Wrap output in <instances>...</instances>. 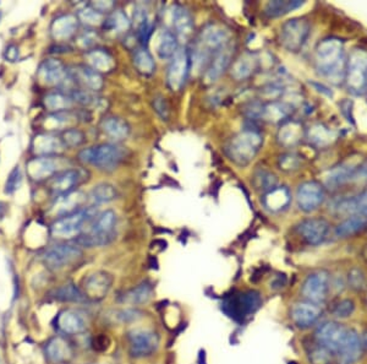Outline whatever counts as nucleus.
<instances>
[{
	"label": "nucleus",
	"mask_w": 367,
	"mask_h": 364,
	"mask_svg": "<svg viewBox=\"0 0 367 364\" xmlns=\"http://www.w3.org/2000/svg\"><path fill=\"white\" fill-rule=\"evenodd\" d=\"M316 340L318 345L336 354L339 364H354L362 354L359 333L336 322L321 324L316 330Z\"/></svg>",
	"instance_id": "obj_1"
},
{
	"label": "nucleus",
	"mask_w": 367,
	"mask_h": 364,
	"mask_svg": "<svg viewBox=\"0 0 367 364\" xmlns=\"http://www.w3.org/2000/svg\"><path fill=\"white\" fill-rule=\"evenodd\" d=\"M315 64L322 78L333 85H339L345 80L347 60L344 44L336 37L321 41L315 51Z\"/></svg>",
	"instance_id": "obj_2"
},
{
	"label": "nucleus",
	"mask_w": 367,
	"mask_h": 364,
	"mask_svg": "<svg viewBox=\"0 0 367 364\" xmlns=\"http://www.w3.org/2000/svg\"><path fill=\"white\" fill-rule=\"evenodd\" d=\"M264 145V136L256 129H244L228 140L224 147L229 160L239 167H246L254 161Z\"/></svg>",
	"instance_id": "obj_3"
},
{
	"label": "nucleus",
	"mask_w": 367,
	"mask_h": 364,
	"mask_svg": "<svg viewBox=\"0 0 367 364\" xmlns=\"http://www.w3.org/2000/svg\"><path fill=\"white\" fill-rule=\"evenodd\" d=\"M117 221V213L113 210H105L99 213L88 226L87 231L75 240V243L85 248L108 245L115 238Z\"/></svg>",
	"instance_id": "obj_4"
},
{
	"label": "nucleus",
	"mask_w": 367,
	"mask_h": 364,
	"mask_svg": "<svg viewBox=\"0 0 367 364\" xmlns=\"http://www.w3.org/2000/svg\"><path fill=\"white\" fill-rule=\"evenodd\" d=\"M97 215L99 213L94 206H88L59 217L51 227L52 235L60 240H76L78 235L83 234V229L89 226Z\"/></svg>",
	"instance_id": "obj_5"
},
{
	"label": "nucleus",
	"mask_w": 367,
	"mask_h": 364,
	"mask_svg": "<svg viewBox=\"0 0 367 364\" xmlns=\"http://www.w3.org/2000/svg\"><path fill=\"white\" fill-rule=\"evenodd\" d=\"M78 158L102 171H114L124 161L125 149L117 144H99L83 149L78 154Z\"/></svg>",
	"instance_id": "obj_6"
},
{
	"label": "nucleus",
	"mask_w": 367,
	"mask_h": 364,
	"mask_svg": "<svg viewBox=\"0 0 367 364\" xmlns=\"http://www.w3.org/2000/svg\"><path fill=\"white\" fill-rule=\"evenodd\" d=\"M37 78L47 86L58 88L64 92H71L75 90L73 81L69 75V69L56 58H48L40 64L37 70Z\"/></svg>",
	"instance_id": "obj_7"
},
{
	"label": "nucleus",
	"mask_w": 367,
	"mask_h": 364,
	"mask_svg": "<svg viewBox=\"0 0 367 364\" xmlns=\"http://www.w3.org/2000/svg\"><path fill=\"white\" fill-rule=\"evenodd\" d=\"M311 33V25L304 17L285 21L280 27V44L289 52L298 53L305 46Z\"/></svg>",
	"instance_id": "obj_8"
},
{
	"label": "nucleus",
	"mask_w": 367,
	"mask_h": 364,
	"mask_svg": "<svg viewBox=\"0 0 367 364\" xmlns=\"http://www.w3.org/2000/svg\"><path fill=\"white\" fill-rule=\"evenodd\" d=\"M348 89L354 94H362L366 91L367 52L354 49L348 59L345 70Z\"/></svg>",
	"instance_id": "obj_9"
},
{
	"label": "nucleus",
	"mask_w": 367,
	"mask_h": 364,
	"mask_svg": "<svg viewBox=\"0 0 367 364\" xmlns=\"http://www.w3.org/2000/svg\"><path fill=\"white\" fill-rule=\"evenodd\" d=\"M232 42V31L227 26L219 24H208L202 28L195 47L212 57L214 53Z\"/></svg>",
	"instance_id": "obj_10"
},
{
	"label": "nucleus",
	"mask_w": 367,
	"mask_h": 364,
	"mask_svg": "<svg viewBox=\"0 0 367 364\" xmlns=\"http://www.w3.org/2000/svg\"><path fill=\"white\" fill-rule=\"evenodd\" d=\"M67 161L59 156H38L27 162V174L35 182L52 179L58 173L67 169Z\"/></svg>",
	"instance_id": "obj_11"
},
{
	"label": "nucleus",
	"mask_w": 367,
	"mask_h": 364,
	"mask_svg": "<svg viewBox=\"0 0 367 364\" xmlns=\"http://www.w3.org/2000/svg\"><path fill=\"white\" fill-rule=\"evenodd\" d=\"M88 173L80 168H67L49 182V192L54 198H62L67 194L76 192V188L80 187L83 182L87 181Z\"/></svg>",
	"instance_id": "obj_12"
},
{
	"label": "nucleus",
	"mask_w": 367,
	"mask_h": 364,
	"mask_svg": "<svg viewBox=\"0 0 367 364\" xmlns=\"http://www.w3.org/2000/svg\"><path fill=\"white\" fill-rule=\"evenodd\" d=\"M261 304L262 299L259 292L248 291L228 299L223 309L235 320H244L245 317L254 314L261 307Z\"/></svg>",
	"instance_id": "obj_13"
},
{
	"label": "nucleus",
	"mask_w": 367,
	"mask_h": 364,
	"mask_svg": "<svg viewBox=\"0 0 367 364\" xmlns=\"http://www.w3.org/2000/svg\"><path fill=\"white\" fill-rule=\"evenodd\" d=\"M83 256V250L78 245H53L43 255V263L53 271L62 270L67 266L76 263Z\"/></svg>",
	"instance_id": "obj_14"
},
{
	"label": "nucleus",
	"mask_w": 367,
	"mask_h": 364,
	"mask_svg": "<svg viewBox=\"0 0 367 364\" xmlns=\"http://www.w3.org/2000/svg\"><path fill=\"white\" fill-rule=\"evenodd\" d=\"M191 72V58L187 49H179L167 72V85L171 91H180L187 83L189 74Z\"/></svg>",
	"instance_id": "obj_15"
},
{
	"label": "nucleus",
	"mask_w": 367,
	"mask_h": 364,
	"mask_svg": "<svg viewBox=\"0 0 367 364\" xmlns=\"http://www.w3.org/2000/svg\"><path fill=\"white\" fill-rule=\"evenodd\" d=\"M234 53H235V44L233 42L214 53L203 73V83L206 85L217 83L223 74L232 67Z\"/></svg>",
	"instance_id": "obj_16"
},
{
	"label": "nucleus",
	"mask_w": 367,
	"mask_h": 364,
	"mask_svg": "<svg viewBox=\"0 0 367 364\" xmlns=\"http://www.w3.org/2000/svg\"><path fill=\"white\" fill-rule=\"evenodd\" d=\"M130 354L136 358L151 356L160 346L158 335L148 329H135L129 333Z\"/></svg>",
	"instance_id": "obj_17"
},
{
	"label": "nucleus",
	"mask_w": 367,
	"mask_h": 364,
	"mask_svg": "<svg viewBox=\"0 0 367 364\" xmlns=\"http://www.w3.org/2000/svg\"><path fill=\"white\" fill-rule=\"evenodd\" d=\"M330 291V274L325 270L316 271L307 276L301 293L309 302L314 304L326 301L327 295Z\"/></svg>",
	"instance_id": "obj_18"
},
{
	"label": "nucleus",
	"mask_w": 367,
	"mask_h": 364,
	"mask_svg": "<svg viewBox=\"0 0 367 364\" xmlns=\"http://www.w3.org/2000/svg\"><path fill=\"white\" fill-rule=\"evenodd\" d=\"M67 69L75 90H86L89 92L97 94L103 89V75L89 68L88 65H74L71 68Z\"/></svg>",
	"instance_id": "obj_19"
},
{
	"label": "nucleus",
	"mask_w": 367,
	"mask_h": 364,
	"mask_svg": "<svg viewBox=\"0 0 367 364\" xmlns=\"http://www.w3.org/2000/svg\"><path fill=\"white\" fill-rule=\"evenodd\" d=\"M325 200V189L315 181L301 183L296 190L298 206L304 213H312L320 208Z\"/></svg>",
	"instance_id": "obj_20"
},
{
	"label": "nucleus",
	"mask_w": 367,
	"mask_h": 364,
	"mask_svg": "<svg viewBox=\"0 0 367 364\" xmlns=\"http://www.w3.org/2000/svg\"><path fill=\"white\" fill-rule=\"evenodd\" d=\"M113 276L105 271H96L88 275L83 281V295L86 299L101 301L108 295L109 290L113 285Z\"/></svg>",
	"instance_id": "obj_21"
},
{
	"label": "nucleus",
	"mask_w": 367,
	"mask_h": 364,
	"mask_svg": "<svg viewBox=\"0 0 367 364\" xmlns=\"http://www.w3.org/2000/svg\"><path fill=\"white\" fill-rule=\"evenodd\" d=\"M296 229L309 245H320L330 232V224L325 219H307L299 224Z\"/></svg>",
	"instance_id": "obj_22"
},
{
	"label": "nucleus",
	"mask_w": 367,
	"mask_h": 364,
	"mask_svg": "<svg viewBox=\"0 0 367 364\" xmlns=\"http://www.w3.org/2000/svg\"><path fill=\"white\" fill-rule=\"evenodd\" d=\"M359 165L360 163L347 161L333 167L325 176L326 187L331 190H336L338 188L343 187L344 184L352 182Z\"/></svg>",
	"instance_id": "obj_23"
},
{
	"label": "nucleus",
	"mask_w": 367,
	"mask_h": 364,
	"mask_svg": "<svg viewBox=\"0 0 367 364\" xmlns=\"http://www.w3.org/2000/svg\"><path fill=\"white\" fill-rule=\"evenodd\" d=\"M78 16L73 14H62L53 20L51 35L58 42L69 41L78 30Z\"/></svg>",
	"instance_id": "obj_24"
},
{
	"label": "nucleus",
	"mask_w": 367,
	"mask_h": 364,
	"mask_svg": "<svg viewBox=\"0 0 367 364\" xmlns=\"http://www.w3.org/2000/svg\"><path fill=\"white\" fill-rule=\"evenodd\" d=\"M57 326L62 333L78 335L87 329V320L83 313L67 309L58 315Z\"/></svg>",
	"instance_id": "obj_25"
},
{
	"label": "nucleus",
	"mask_w": 367,
	"mask_h": 364,
	"mask_svg": "<svg viewBox=\"0 0 367 364\" xmlns=\"http://www.w3.org/2000/svg\"><path fill=\"white\" fill-rule=\"evenodd\" d=\"M32 149L38 156H59L67 146L62 138L53 134H38L32 141Z\"/></svg>",
	"instance_id": "obj_26"
},
{
	"label": "nucleus",
	"mask_w": 367,
	"mask_h": 364,
	"mask_svg": "<svg viewBox=\"0 0 367 364\" xmlns=\"http://www.w3.org/2000/svg\"><path fill=\"white\" fill-rule=\"evenodd\" d=\"M171 26L176 37L189 38L194 31V19L191 13L185 6L176 4L171 11Z\"/></svg>",
	"instance_id": "obj_27"
},
{
	"label": "nucleus",
	"mask_w": 367,
	"mask_h": 364,
	"mask_svg": "<svg viewBox=\"0 0 367 364\" xmlns=\"http://www.w3.org/2000/svg\"><path fill=\"white\" fill-rule=\"evenodd\" d=\"M306 135L304 125L298 120H287L280 125L277 133V141L283 147H294L298 145L302 138Z\"/></svg>",
	"instance_id": "obj_28"
},
{
	"label": "nucleus",
	"mask_w": 367,
	"mask_h": 364,
	"mask_svg": "<svg viewBox=\"0 0 367 364\" xmlns=\"http://www.w3.org/2000/svg\"><path fill=\"white\" fill-rule=\"evenodd\" d=\"M259 67V58L254 53H244L232 64L230 74L235 80L243 81L251 78Z\"/></svg>",
	"instance_id": "obj_29"
},
{
	"label": "nucleus",
	"mask_w": 367,
	"mask_h": 364,
	"mask_svg": "<svg viewBox=\"0 0 367 364\" xmlns=\"http://www.w3.org/2000/svg\"><path fill=\"white\" fill-rule=\"evenodd\" d=\"M321 309L317 304L311 302H302L295 304L291 309V317L299 328H309L318 320Z\"/></svg>",
	"instance_id": "obj_30"
},
{
	"label": "nucleus",
	"mask_w": 367,
	"mask_h": 364,
	"mask_svg": "<svg viewBox=\"0 0 367 364\" xmlns=\"http://www.w3.org/2000/svg\"><path fill=\"white\" fill-rule=\"evenodd\" d=\"M86 62L89 68L99 74L110 73L115 68V59L113 56L103 48H94L85 54Z\"/></svg>",
	"instance_id": "obj_31"
},
{
	"label": "nucleus",
	"mask_w": 367,
	"mask_h": 364,
	"mask_svg": "<svg viewBox=\"0 0 367 364\" xmlns=\"http://www.w3.org/2000/svg\"><path fill=\"white\" fill-rule=\"evenodd\" d=\"M86 201H87V195H85L81 192H74L62 198H58L56 205L53 206V213L59 217H62L83 208V203Z\"/></svg>",
	"instance_id": "obj_32"
},
{
	"label": "nucleus",
	"mask_w": 367,
	"mask_h": 364,
	"mask_svg": "<svg viewBox=\"0 0 367 364\" xmlns=\"http://www.w3.org/2000/svg\"><path fill=\"white\" fill-rule=\"evenodd\" d=\"M101 129L105 135L114 141L125 140L130 135V131H131L129 123L123 118L115 117V115H110V117L104 118L101 123Z\"/></svg>",
	"instance_id": "obj_33"
},
{
	"label": "nucleus",
	"mask_w": 367,
	"mask_h": 364,
	"mask_svg": "<svg viewBox=\"0 0 367 364\" xmlns=\"http://www.w3.org/2000/svg\"><path fill=\"white\" fill-rule=\"evenodd\" d=\"M104 31L114 36L124 35L131 28V20L123 10H114L104 19L102 24Z\"/></svg>",
	"instance_id": "obj_34"
},
{
	"label": "nucleus",
	"mask_w": 367,
	"mask_h": 364,
	"mask_svg": "<svg viewBox=\"0 0 367 364\" xmlns=\"http://www.w3.org/2000/svg\"><path fill=\"white\" fill-rule=\"evenodd\" d=\"M291 200L289 189L287 187L274 188L273 190L264 194V205L271 213L283 211Z\"/></svg>",
	"instance_id": "obj_35"
},
{
	"label": "nucleus",
	"mask_w": 367,
	"mask_h": 364,
	"mask_svg": "<svg viewBox=\"0 0 367 364\" xmlns=\"http://www.w3.org/2000/svg\"><path fill=\"white\" fill-rule=\"evenodd\" d=\"M179 41L174 32L164 30L160 32L157 43V54L162 60H171L176 53L179 52Z\"/></svg>",
	"instance_id": "obj_36"
},
{
	"label": "nucleus",
	"mask_w": 367,
	"mask_h": 364,
	"mask_svg": "<svg viewBox=\"0 0 367 364\" xmlns=\"http://www.w3.org/2000/svg\"><path fill=\"white\" fill-rule=\"evenodd\" d=\"M46 354L49 361L54 363L67 362L73 357L71 346L62 338H54L48 342Z\"/></svg>",
	"instance_id": "obj_37"
},
{
	"label": "nucleus",
	"mask_w": 367,
	"mask_h": 364,
	"mask_svg": "<svg viewBox=\"0 0 367 364\" xmlns=\"http://www.w3.org/2000/svg\"><path fill=\"white\" fill-rule=\"evenodd\" d=\"M291 106L280 101H272L269 104H264L262 110V119L271 123H284L291 115Z\"/></svg>",
	"instance_id": "obj_38"
},
{
	"label": "nucleus",
	"mask_w": 367,
	"mask_h": 364,
	"mask_svg": "<svg viewBox=\"0 0 367 364\" xmlns=\"http://www.w3.org/2000/svg\"><path fill=\"white\" fill-rule=\"evenodd\" d=\"M153 295V287L148 282H142L140 285L131 288L128 292H125L123 296L120 297V302L129 304V306H137L147 303L152 298Z\"/></svg>",
	"instance_id": "obj_39"
},
{
	"label": "nucleus",
	"mask_w": 367,
	"mask_h": 364,
	"mask_svg": "<svg viewBox=\"0 0 367 364\" xmlns=\"http://www.w3.org/2000/svg\"><path fill=\"white\" fill-rule=\"evenodd\" d=\"M336 131L327 128L326 125L315 124L306 131V136L316 147H326L333 144L336 139Z\"/></svg>",
	"instance_id": "obj_40"
},
{
	"label": "nucleus",
	"mask_w": 367,
	"mask_h": 364,
	"mask_svg": "<svg viewBox=\"0 0 367 364\" xmlns=\"http://www.w3.org/2000/svg\"><path fill=\"white\" fill-rule=\"evenodd\" d=\"M304 4L305 1L301 0H274L267 3V6H264V13L268 19H275L299 9Z\"/></svg>",
	"instance_id": "obj_41"
},
{
	"label": "nucleus",
	"mask_w": 367,
	"mask_h": 364,
	"mask_svg": "<svg viewBox=\"0 0 367 364\" xmlns=\"http://www.w3.org/2000/svg\"><path fill=\"white\" fill-rule=\"evenodd\" d=\"M118 198L117 188L109 183H101L94 187L87 195V200L91 203V206H99L102 204L110 203Z\"/></svg>",
	"instance_id": "obj_42"
},
{
	"label": "nucleus",
	"mask_w": 367,
	"mask_h": 364,
	"mask_svg": "<svg viewBox=\"0 0 367 364\" xmlns=\"http://www.w3.org/2000/svg\"><path fill=\"white\" fill-rule=\"evenodd\" d=\"M75 104L73 97L67 92L64 91H54L48 94L44 97V106L48 110H51L53 113L57 112H64V110H71L73 106Z\"/></svg>",
	"instance_id": "obj_43"
},
{
	"label": "nucleus",
	"mask_w": 367,
	"mask_h": 364,
	"mask_svg": "<svg viewBox=\"0 0 367 364\" xmlns=\"http://www.w3.org/2000/svg\"><path fill=\"white\" fill-rule=\"evenodd\" d=\"M367 224V217L362 215H354L352 217L343 221L336 229V235L338 238H348L354 234L359 233L365 229Z\"/></svg>",
	"instance_id": "obj_44"
},
{
	"label": "nucleus",
	"mask_w": 367,
	"mask_h": 364,
	"mask_svg": "<svg viewBox=\"0 0 367 364\" xmlns=\"http://www.w3.org/2000/svg\"><path fill=\"white\" fill-rule=\"evenodd\" d=\"M78 115L71 110H64L52 113L46 118V126L51 128L52 131H60V129H70L73 125L78 122Z\"/></svg>",
	"instance_id": "obj_45"
},
{
	"label": "nucleus",
	"mask_w": 367,
	"mask_h": 364,
	"mask_svg": "<svg viewBox=\"0 0 367 364\" xmlns=\"http://www.w3.org/2000/svg\"><path fill=\"white\" fill-rule=\"evenodd\" d=\"M134 65L139 73L151 76L155 72V62L146 47L137 48L134 52Z\"/></svg>",
	"instance_id": "obj_46"
},
{
	"label": "nucleus",
	"mask_w": 367,
	"mask_h": 364,
	"mask_svg": "<svg viewBox=\"0 0 367 364\" xmlns=\"http://www.w3.org/2000/svg\"><path fill=\"white\" fill-rule=\"evenodd\" d=\"M253 184H254L255 189L259 192L267 194V192L273 190L274 188L278 187V179L274 173L269 172L264 168H259L256 169L253 176Z\"/></svg>",
	"instance_id": "obj_47"
},
{
	"label": "nucleus",
	"mask_w": 367,
	"mask_h": 364,
	"mask_svg": "<svg viewBox=\"0 0 367 364\" xmlns=\"http://www.w3.org/2000/svg\"><path fill=\"white\" fill-rule=\"evenodd\" d=\"M53 296L57 301H60V302L78 303L86 301V297L83 295V292L78 287L73 285V283L59 287L54 291Z\"/></svg>",
	"instance_id": "obj_48"
},
{
	"label": "nucleus",
	"mask_w": 367,
	"mask_h": 364,
	"mask_svg": "<svg viewBox=\"0 0 367 364\" xmlns=\"http://www.w3.org/2000/svg\"><path fill=\"white\" fill-rule=\"evenodd\" d=\"M78 21H81V22H83L87 26H102L104 21V15L88 4L87 6L80 9L78 14Z\"/></svg>",
	"instance_id": "obj_49"
},
{
	"label": "nucleus",
	"mask_w": 367,
	"mask_h": 364,
	"mask_svg": "<svg viewBox=\"0 0 367 364\" xmlns=\"http://www.w3.org/2000/svg\"><path fill=\"white\" fill-rule=\"evenodd\" d=\"M301 165H302V160H301L300 155L294 154V152L285 154L283 156L280 157V161H278V166H280V169L288 173L295 172V171L300 169Z\"/></svg>",
	"instance_id": "obj_50"
},
{
	"label": "nucleus",
	"mask_w": 367,
	"mask_h": 364,
	"mask_svg": "<svg viewBox=\"0 0 367 364\" xmlns=\"http://www.w3.org/2000/svg\"><path fill=\"white\" fill-rule=\"evenodd\" d=\"M62 142L64 145L71 149V147H78V146L83 145V142L86 141V136L83 134V131H78V129H75V128H70V129H67V131H62Z\"/></svg>",
	"instance_id": "obj_51"
},
{
	"label": "nucleus",
	"mask_w": 367,
	"mask_h": 364,
	"mask_svg": "<svg viewBox=\"0 0 367 364\" xmlns=\"http://www.w3.org/2000/svg\"><path fill=\"white\" fill-rule=\"evenodd\" d=\"M99 41V36L97 32L94 31V30H85L83 33L78 35V38H76V43L80 48L83 49H86V51H91L96 47L97 42Z\"/></svg>",
	"instance_id": "obj_52"
},
{
	"label": "nucleus",
	"mask_w": 367,
	"mask_h": 364,
	"mask_svg": "<svg viewBox=\"0 0 367 364\" xmlns=\"http://www.w3.org/2000/svg\"><path fill=\"white\" fill-rule=\"evenodd\" d=\"M21 184H22V171H21L20 166H16L14 167V169L11 171L6 179V194L12 195L14 192L20 189Z\"/></svg>",
	"instance_id": "obj_53"
},
{
	"label": "nucleus",
	"mask_w": 367,
	"mask_h": 364,
	"mask_svg": "<svg viewBox=\"0 0 367 364\" xmlns=\"http://www.w3.org/2000/svg\"><path fill=\"white\" fill-rule=\"evenodd\" d=\"M332 352L326 347L318 345L315 349H312L310 354V361L312 364H330L332 361Z\"/></svg>",
	"instance_id": "obj_54"
},
{
	"label": "nucleus",
	"mask_w": 367,
	"mask_h": 364,
	"mask_svg": "<svg viewBox=\"0 0 367 364\" xmlns=\"http://www.w3.org/2000/svg\"><path fill=\"white\" fill-rule=\"evenodd\" d=\"M142 317V313L137 309L128 308V309H120L114 313V319L119 320L121 323H130V322H136Z\"/></svg>",
	"instance_id": "obj_55"
},
{
	"label": "nucleus",
	"mask_w": 367,
	"mask_h": 364,
	"mask_svg": "<svg viewBox=\"0 0 367 364\" xmlns=\"http://www.w3.org/2000/svg\"><path fill=\"white\" fill-rule=\"evenodd\" d=\"M153 108H155V112L158 113L162 119H169L171 110H169V104L167 102L166 97L155 96V99H153Z\"/></svg>",
	"instance_id": "obj_56"
},
{
	"label": "nucleus",
	"mask_w": 367,
	"mask_h": 364,
	"mask_svg": "<svg viewBox=\"0 0 367 364\" xmlns=\"http://www.w3.org/2000/svg\"><path fill=\"white\" fill-rule=\"evenodd\" d=\"M355 309V304L350 299H344L341 303H338V306L334 308V315L336 317H350Z\"/></svg>",
	"instance_id": "obj_57"
},
{
	"label": "nucleus",
	"mask_w": 367,
	"mask_h": 364,
	"mask_svg": "<svg viewBox=\"0 0 367 364\" xmlns=\"http://www.w3.org/2000/svg\"><path fill=\"white\" fill-rule=\"evenodd\" d=\"M352 213L367 216V190L357 199H352Z\"/></svg>",
	"instance_id": "obj_58"
},
{
	"label": "nucleus",
	"mask_w": 367,
	"mask_h": 364,
	"mask_svg": "<svg viewBox=\"0 0 367 364\" xmlns=\"http://www.w3.org/2000/svg\"><path fill=\"white\" fill-rule=\"evenodd\" d=\"M89 6L94 9L101 13V14H110L112 11L115 10V3L114 1H92Z\"/></svg>",
	"instance_id": "obj_59"
},
{
	"label": "nucleus",
	"mask_w": 367,
	"mask_h": 364,
	"mask_svg": "<svg viewBox=\"0 0 367 364\" xmlns=\"http://www.w3.org/2000/svg\"><path fill=\"white\" fill-rule=\"evenodd\" d=\"M349 280H350V283H352V287L361 288L362 285H364V276H362L361 272L359 270L352 271Z\"/></svg>",
	"instance_id": "obj_60"
},
{
	"label": "nucleus",
	"mask_w": 367,
	"mask_h": 364,
	"mask_svg": "<svg viewBox=\"0 0 367 364\" xmlns=\"http://www.w3.org/2000/svg\"><path fill=\"white\" fill-rule=\"evenodd\" d=\"M6 58L9 62H16L19 59V48L15 44H10L6 49Z\"/></svg>",
	"instance_id": "obj_61"
},
{
	"label": "nucleus",
	"mask_w": 367,
	"mask_h": 364,
	"mask_svg": "<svg viewBox=\"0 0 367 364\" xmlns=\"http://www.w3.org/2000/svg\"><path fill=\"white\" fill-rule=\"evenodd\" d=\"M6 208H8L6 204L0 201V220L4 219V216H6Z\"/></svg>",
	"instance_id": "obj_62"
},
{
	"label": "nucleus",
	"mask_w": 367,
	"mask_h": 364,
	"mask_svg": "<svg viewBox=\"0 0 367 364\" xmlns=\"http://www.w3.org/2000/svg\"><path fill=\"white\" fill-rule=\"evenodd\" d=\"M0 364H3V362H1V357H0Z\"/></svg>",
	"instance_id": "obj_63"
},
{
	"label": "nucleus",
	"mask_w": 367,
	"mask_h": 364,
	"mask_svg": "<svg viewBox=\"0 0 367 364\" xmlns=\"http://www.w3.org/2000/svg\"><path fill=\"white\" fill-rule=\"evenodd\" d=\"M366 90H367V83H366Z\"/></svg>",
	"instance_id": "obj_64"
}]
</instances>
